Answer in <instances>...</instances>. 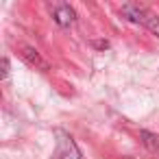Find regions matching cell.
<instances>
[{
	"mask_svg": "<svg viewBox=\"0 0 159 159\" xmlns=\"http://www.w3.org/2000/svg\"><path fill=\"white\" fill-rule=\"evenodd\" d=\"M16 50H18V55L31 66V68H35V70H42V72H48L50 70V66H48V61L42 57V52L35 48V46H29V44H18L16 46Z\"/></svg>",
	"mask_w": 159,
	"mask_h": 159,
	"instance_id": "3957f363",
	"label": "cell"
},
{
	"mask_svg": "<svg viewBox=\"0 0 159 159\" xmlns=\"http://www.w3.org/2000/svg\"><path fill=\"white\" fill-rule=\"evenodd\" d=\"M9 74V59H2V72H0V79H7Z\"/></svg>",
	"mask_w": 159,
	"mask_h": 159,
	"instance_id": "8992f818",
	"label": "cell"
},
{
	"mask_svg": "<svg viewBox=\"0 0 159 159\" xmlns=\"http://www.w3.org/2000/svg\"><path fill=\"white\" fill-rule=\"evenodd\" d=\"M96 46H98V48H107L109 44H107V42H96Z\"/></svg>",
	"mask_w": 159,
	"mask_h": 159,
	"instance_id": "52a82bcc",
	"label": "cell"
},
{
	"mask_svg": "<svg viewBox=\"0 0 159 159\" xmlns=\"http://www.w3.org/2000/svg\"><path fill=\"white\" fill-rule=\"evenodd\" d=\"M139 139H142V144L148 148V152H157L159 150V142H157V135H152V133H148V131H139Z\"/></svg>",
	"mask_w": 159,
	"mask_h": 159,
	"instance_id": "5b68a950",
	"label": "cell"
},
{
	"mask_svg": "<svg viewBox=\"0 0 159 159\" xmlns=\"http://www.w3.org/2000/svg\"><path fill=\"white\" fill-rule=\"evenodd\" d=\"M52 18H55V22H57L59 26H70V24L74 22V9H72L70 5L61 2V5H57V7L52 9Z\"/></svg>",
	"mask_w": 159,
	"mask_h": 159,
	"instance_id": "277c9868",
	"label": "cell"
},
{
	"mask_svg": "<svg viewBox=\"0 0 159 159\" xmlns=\"http://www.w3.org/2000/svg\"><path fill=\"white\" fill-rule=\"evenodd\" d=\"M57 148H55V159H83L76 142L72 139V135H68L66 131H57Z\"/></svg>",
	"mask_w": 159,
	"mask_h": 159,
	"instance_id": "7a4b0ae2",
	"label": "cell"
},
{
	"mask_svg": "<svg viewBox=\"0 0 159 159\" xmlns=\"http://www.w3.org/2000/svg\"><path fill=\"white\" fill-rule=\"evenodd\" d=\"M120 13L129 20V22H135V24H142L146 26L152 35L159 37V16L155 11H150L148 7L139 5V2H126L120 7Z\"/></svg>",
	"mask_w": 159,
	"mask_h": 159,
	"instance_id": "6da1fadb",
	"label": "cell"
}]
</instances>
